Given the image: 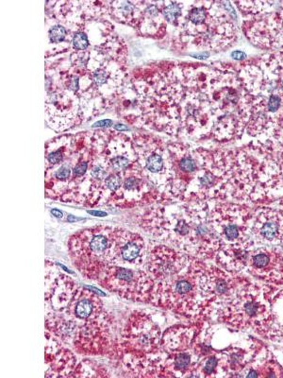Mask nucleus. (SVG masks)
I'll use <instances>...</instances> for the list:
<instances>
[{
    "label": "nucleus",
    "mask_w": 283,
    "mask_h": 378,
    "mask_svg": "<svg viewBox=\"0 0 283 378\" xmlns=\"http://www.w3.org/2000/svg\"><path fill=\"white\" fill-rule=\"evenodd\" d=\"M112 125V121L110 119H105V120H100L99 122L95 123L93 125V128H109Z\"/></svg>",
    "instance_id": "72a5a7b5"
},
{
    "label": "nucleus",
    "mask_w": 283,
    "mask_h": 378,
    "mask_svg": "<svg viewBox=\"0 0 283 378\" xmlns=\"http://www.w3.org/2000/svg\"><path fill=\"white\" fill-rule=\"evenodd\" d=\"M201 263L193 257L182 269L154 281L150 303L193 322L207 320L213 314V307L200 287Z\"/></svg>",
    "instance_id": "f03ea898"
},
{
    "label": "nucleus",
    "mask_w": 283,
    "mask_h": 378,
    "mask_svg": "<svg viewBox=\"0 0 283 378\" xmlns=\"http://www.w3.org/2000/svg\"><path fill=\"white\" fill-rule=\"evenodd\" d=\"M161 330L152 316L142 310H136L129 316L117 342V355L131 353L148 355L160 350Z\"/></svg>",
    "instance_id": "0eeeda50"
},
{
    "label": "nucleus",
    "mask_w": 283,
    "mask_h": 378,
    "mask_svg": "<svg viewBox=\"0 0 283 378\" xmlns=\"http://www.w3.org/2000/svg\"><path fill=\"white\" fill-rule=\"evenodd\" d=\"M91 176L97 181H102V180H105L108 175H107L106 169L103 166L97 165V166L93 167V169L91 171Z\"/></svg>",
    "instance_id": "bb28decb"
},
{
    "label": "nucleus",
    "mask_w": 283,
    "mask_h": 378,
    "mask_svg": "<svg viewBox=\"0 0 283 378\" xmlns=\"http://www.w3.org/2000/svg\"><path fill=\"white\" fill-rule=\"evenodd\" d=\"M181 14V8L176 2H172L163 10V15L168 22H175Z\"/></svg>",
    "instance_id": "412c9836"
},
{
    "label": "nucleus",
    "mask_w": 283,
    "mask_h": 378,
    "mask_svg": "<svg viewBox=\"0 0 283 378\" xmlns=\"http://www.w3.org/2000/svg\"><path fill=\"white\" fill-rule=\"evenodd\" d=\"M250 236L256 245L283 250V211L259 207L250 218Z\"/></svg>",
    "instance_id": "f8f14e48"
},
{
    "label": "nucleus",
    "mask_w": 283,
    "mask_h": 378,
    "mask_svg": "<svg viewBox=\"0 0 283 378\" xmlns=\"http://www.w3.org/2000/svg\"><path fill=\"white\" fill-rule=\"evenodd\" d=\"M51 214L53 215L54 216H56L57 218H62L63 216V214L60 210H57V209H52L51 210Z\"/></svg>",
    "instance_id": "c9c22d12"
},
{
    "label": "nucleus",
    "mask_w": 283,
    "mask_h": 378,
    "mask_svg": "<svg viewBox=\"0 0 283 378\" xmlns=\"http://www.w3.org/2000/svg\"><path fill=\"white\" fill-rule=\"evenodd\" d=\"M72 173V170L67 165H62L55 173V177L59 181H66Z\"/></svg>",
    "instance_id": "cd10ccee"
},
{
    "label": "nucleus",
    "mask_w": 283,
    "mask_h": 378,
    "mask_svg": "<svg viewBox=\"0 0 283 378\" xmlns=\"http://www.w3.org/2000/svg\"><path fill=\"white\" fill-rule=\"evenodd\" d=\"M113 232L111 226L94 227L69 238L67 246L71 262L84 277L96 281L111 263Z\"/></svg>",
    "instance_id": "20e7f679"
},
{
    "label": "nucleus",
    "mask_w": 283,
    "mask_h": 378,
    "mask_svg": "<svg viewBox=\"0 0 283 378\" xmlns=\"http://www.w3.org/2000/svg\"><path fill=\"white\" fill-rule=\"evenodd\" d=\"M148 13H150L151 15H157L158 14V13H159V11H158V8L157 7H155V6H151V7H149V9H148Z\"/></svg>",
    "instance_id": "e433bc0d"
},
{
    "label": "nucleus",
    "mask_w": 283,
    "mask_h": 378,
    "mask_svg": "<svg viewBox=\"0 0 283 378\" xmlns=\"http://www.w3.org/2000/svg\"><path fill=\"white\" fill-rule=\"evenodd\" d=\"M272 311L277 324L283 329V289H277L272 299Z\"/></svg>",
    "instance_id": "f3484780"
},
{
    "label": "nucleus",
    "mask_w": 283,
    "mask_h": 378,
    "mask_svg": "<svg viewBox=\"0 0 283 378\" xmlns=\"http://www.w3.org/2000/svg\"><path fill=\"white\" fill-rule=\"evenodd\" d=\"M208 18V12L205 7H195L189 13V20L192 24L202 25Z\"/></svg>",
    "instance_id": "6ab92c4d"
},
{
    "label": "nucleus",
    "mask_w": 283,
    "mask_h": 378,
    "mask_svg": "<svg viewBox=\"0 0 283 378\" xmlns=\"http://www.w3.org/2000/svg\"><path fill=\"white\" fill-rule=\"evenodd\" d=\"M63 159V154H62L61 151H53L50 153L49 157H48V160L50 162V164H57L59 163H61Z\"/></svg>",
    "instance_id": "2f4dec72"
},
{
    "label": "nucleus",
    "mask_w": 283,
    "mask_h": 378,
    "mask_svg": "<svg viewBox=\"0 0 283 378\" xmlns=\"http://www.w3.org/2000/svg\"><path fill=\"white\" fill-rule=\"evenodd\" d=\"M178 167L183 175L190 177V179L194 178V175L197 173L198 168L196 160L190 155L182 157L178 164Z\"/></svg>",
    "instance_id": "a211bd4d"
},
{
    "label": "nucleus",
    "mask_w": 283,
    "mask_h": 378,
    "mask_svg": "<svg viewBox=\"0 0 283 378\" xmlns=\"http://www.w3.org/2000/svg\"><path fill=\"white\" fill-rule=\"evenodd\" d=\"M252 213L249 206L238 202H220L214 206L210 218L221 242L220 250L254 248L255 242L250 236Z\"/></svg>",
    "instance_id": "39448f33"
},
{
    "label": "nucleus",
    "mask_w": 283,
    "mask_h": 378,
    "mask_svg": "<svg viewBox=\"0 0 283 378\" xmlns=\"http://www.w3.org/2000/svg\"><path fill=\"white\" fill-rule=\"evenodd\" d=\"M245 270L266 285L283 287V250L255 244L249 253Z\"/></svg>",
    "instance_id": "9d476101"
},
{
    "label": "nucleus",
    "mask_w": 283,
    "mask_h": 378,
    "mask_svg": "<svg viewBox=\"0 0 283 378\" xmlns=\"http://www.w3.org/2000/svg\"><path fill=\"white\" fill-rule=\"evenodd\" d=\"M73 46L75 49L83 51L86 50L89 46L88 37L84 32H77L73 37Z\"/></svg>",
    "instance_id": "393cba45"
},
{
    "label": "nucleus",
    "mask_w": 283,
    "mask_h": 378,
    "mask_svg": "<svg viewBox=\"0 0 283 378\" xmlns=\"http://www.w3.org/2000/svg\"><path fill=\"white\" fill-rule=\"evenodd\" d=\"M278 288L260 287L250 281L215 313L217 321L239 330L253 329L267 340H283V329L272 311V299Z\"/></svg>",
    "instance_id": "7ed1b4c3"
},
{
    "label": "nucleus",
    "mask_w": 283,
    "mask_h": 378,
    "mask_svg": "<svg viewBox=\"0 0 283 378\" xmlns=\"http://www.w3.org/2000/svg\"><path fill=\"white\" fill-rule=\"evenodd\" d=\"M220 3H221L223 9L232 17V19L236 21L237 20V13L235 11V8L232 7V4L231 2H228V1H223Z\"/></svg>",
    "instance_id": "7c9ffc66"
},
{
    "label": "nucleus",
    "mask_w": 283,
    "mask_h": 378,
    "mask_svg": "<svg viewBox=\"0 0 283 378\" xmlns=\"http://www.w3.org/2000/svg\"><path fill=\"white\" fill-rule=\"evenodd\" d=\"M148 256L146 241L139 234L114 228L110 265L146 270Z\"/></svg>",
    "instance_id": "9b49d317"
},
{
    "label": "nucleus",
    "mask_w": 283,
    "mask_h": 378,
    "mask_svg": "<svg viewBox=\"0 0 283 378\" xmlns=\"http://www.w3.org/2000/svg\"><path fill=\"white\" fill-rule=\"evenodd\" d=\"M140 179L135 176H129L124 181V189L127 191H134L140 188Z\"/></svg>",
    "instance_id": "a878e982"
},
{
    "label": "nucleus",
    "mask_w": 283,
    "mask_h": 378,
    "mask_svg": "<svg viewBox=\"0 0 283 378\" xmlns=\"http://www.w3.org/2000/svg\"><path fill=\"white\" fill-rule=\"evenodd\" d=\"M89 213L91 215H94V216H107L105 212H100V211H89Z\"/></svg>",
    "instance_id": "58836bf2"
},
{
    "label": "nucleus",
    "mask_w": 283,
    "mask_h": 378,
    "mask_svg": "<svg viewBox=\"0 0 283 378\" xmlns=\"http://www.w3.org/2000/svg\"><path fill=\"white\" fill-rule=\"evenodd\" d=\"M142 225L160 243L202 261L214 260L221 248L205 202L191 203L172 218L162 216Z\"/></svg>",
    "instance_id": "f257e3e1"
},
{
    "label": "nucleus",
    "mask_w": 283,
    "mask_h": 378,
    "mask_svg": "<svg viewBox=\"0 0 283 378\" xmlns=\"http://www.w3.org/2000/svg\"><path fill=\"white\" fill-rule=\"evenodd\" d=\"M68 219H69L70 221H76V220H78L79 218H78V217H75L73 216H68Z\"/></svg>",
    "instance_id": "ea45409f"
},
{
    "label": "nucleus",
    "mask_w": 283,
    "mask_h": 378,
    "mask_svg": "<svg viewBox=\"0 0 283 378\" xmlns=\"http://www.w3.org/2000/svg\"><path fill=\"white\" fill-rule=\"evenodd\" d=\"M46 365H50L46 377H72L77 367V358L70 350L62 347L57 353L46 357Z\"/></svg>",
    "instance_id": "dca6fc26"
},
{
    "label": "nucleus",
    "mask_w": 283,
    "mask_h": 378,
    "mask_svg": "<svg viewBox=\"0 0 283 378\" xmlns=\"http://www.w3.org/2000/svg\"><path fill=\"white\" fill-rule=\"evenodd\" d=\"M231 57L234 61H244L246 59V54L243 51H236L231 54Z\"/></svg>",
    "instance_id": "473e14b6"
},
{
    "label": "nucleus",
    "mask_w": 283,
    "mask_h": 378,
    "mask_svg": "<svg viewBox=\"0 0 283 378\" xmlns=\"http://www.w3.org/2000/svg\"><path fill=\"white\" fill-rule=\"evenodd\" d=\"M96 281L100 287L126 300L150 303L154 280L146 270L109 265Z\"/></svg>",
    "instance_id": "423d86ee"
},
{
    "label": "nucleus",
    "mask_w": 283,
    "mask_h": 378,
    "mask_svg": "<svg viewBox=\"0 0 283 378\" xmlns=\"http://www.w3.org/2000/svg\"><path fill=\"white\" fill-rule=\"evenodd\" d=\"M107 80H108V74L104 70H102V69H98L94 73V81L99 86L104 84V83H106Z\"/></svg>",
    "instance_id": "c756f323"
},
{
    "label": "nucleus",
    "mask_w": 283,
    "mask_h": 378,
    "mask_svg": "<svg viewBox=\"0 0 283 378\" xmlns=\"http://www.w3.org/2000/svg\"><path fill=\"white\" fill-rule=\"evenodd\" d=\"M192 57L198 59V60H206L209 57V53L208 52H203V53H198V54H192Z\"/></svg>",
    "instance_id": "f704fd0d"
},
{
    "label": "nucleus",
    "mask_w": 283,
    "mask_h": 378,
    "mask_svg": "<svg viewBox=\"0 0 283 378\" xmlns=\"http://www.w3.org/2000/svg\"><path fill=\"white\" fill-rule=\"evenodd\" d=\"M106 312L103 302L95 291L83 287L77 289L71 302L63 311L77 323L98 319Z\"/></svg>",
    "instance_id": "4468645a"
},
{
    "label": "nucleus",
    "mask_w": 283,
    "mask_h": 378,
    "mask_svg": "<svg viewBox=\"0 0 283 378\" xmlns=\"http://www.w3.org/2000/svg\"><path fill=\"white\" fill-rule=\"evenodd\" d=\"M87 169H88V162L83 161L77 164L73 169V176L75 178H79L82 177L84 174H86Z\"/></svg>",
    "instance_id": "c85d7f7f"
},
{
    "label": "nucleus",
    "mask_w": 283,
    "mask_h": 378,
    "mask_svg": "<svg viewBox=\"0 0 283 378\" xmlns=\"http://www.w3.org/2000/svg\"><path fill=\"white\" fill-rule=\"evenodd\" d=\"M77 324L78 327L71 344L75 351L86 355H117V342L112 340V320L108 312L98 319Z\"/></svg>",
    "instance_id": "6e6552de"
},
{
    "label": "nucleus",
    "mask_w": 283,
    "mask_h": 378,
    "mask_svg": "<svg viewBox=\"0 0 283 378\" xmlns=\"http://www.w3.org/2000/svg\"><path fill=\"white\" fill-rule=\"evenodd\" d=\"M47 266L50 271L46 269V304H50V313H62L71 302L77 284L48 261Z\"/></svg>",
    "instance_id": "ddd939ff"
},
{
    "label": "nucleus",
    "mask_w": 283,
    "mask_h": 378,
    "mask_svg": "<svg viewBox=\"0 0 283 378\" xmlns=\"http://www.w3.org/2000/svg\"><path fill=\"white\" fill-rule=\"evenodd\" d=\"M146 166L151 173H160L164 166L163 159L159 154H152L148 157Z\"/></svg>",
    "instance_id": "aec40b11"
},
{
    "label": "nucleus",
    "mask_w": 283,
    "mask_h": 378,
    "mask_svg": "<svg viewBox=\"0 0 283 378\" xmlns=\"http://www.w3.org/2000/svg\"><path fill=\"white\" fill-rule=\"evenodd\" d=\"M275 2L262 13L245 17L243 30L248 40L262 50L283 47V3L273 8Z\"/></svg>",
    "instance_id": "1a4fd4ad"
},
{
    "label": "nucleus",
    "mask_w": 283,
    "mask_h": 378,
    "mask_svg": "<svg viewBox=\"0 0 283 378\" xmlns=\"http://www.w3.org/2000/svg\"><path fill=\"white\" fill-rule=\"evenodd\" d=\"M203 326L204 322H195L190 325L179 324L167 328L161 336L160 350L172 353L191 349Z\"/></svg>",
    "instance_id": "2eb2a0df"
},
{
    "label": "nucleus",
    "mask_w": 283,
    "mask_h": 378,
    "mask_svg": "<svg viewBox=\"0 0 283 378\" xmlns=\"http://www.w3.org/2000/svg\"><path fill=\"white\" fill-rule=\"evenodd\" d=\"M66 36V30L62 26H54L50 31V41L53 43H60Z\"/></svg>",
    "instance_id": "5701e85b"
},
{
    "label": "nucleus",
    "mask_w": 283,
    "mask_h": 378,
    "mask_svg": "<svg viewBox=\"0 0 283 378\" xmlns=\"http://www.w3.org/2000/svg\"><path fill=\"white\" fill-rule=\"evenodd\" d=\"M122 178L120 175H118L117 173H114V174H111V175H108L107 178L104 180V185L105 187L107 188V189H109L111 192H114V191H117L118 189L121 188L122 186Z\"/></svg>",
    "instance_id": "4be33fe9"
},
{
    "label": "nucleus",
    "mask_w": 283,
    "mask_h": 378,
    "mask_svg": "<svg viewBox=\"0 0 283 378\" xmlns=\"http://www.w3.org/2000/svg\"><path fill=\"white\" fill-rule=\"evenodd\" d=\"M129 164V160L125 156H116L111 160V165L113 170L121 172L128 168Z\"/></svg>",
    "instance_id": "b1692460"
},
{
    "label": "nucleus",
    "mask_w": 283,
    "mask_h": 378,
    "mask_svg": "<svg viewBox=\"0 0 283 378\" xmlns=\"http://www.w3.org/2000/svg\"><path fill=\"white\" fill-rule=\"evenodd\" d=\"M115 129L117 131H129V129L128 127L123 125V124H116L115 125Z\"/></svg>",
    "instance_id": "4c0bfd02"
}]
</instances>
